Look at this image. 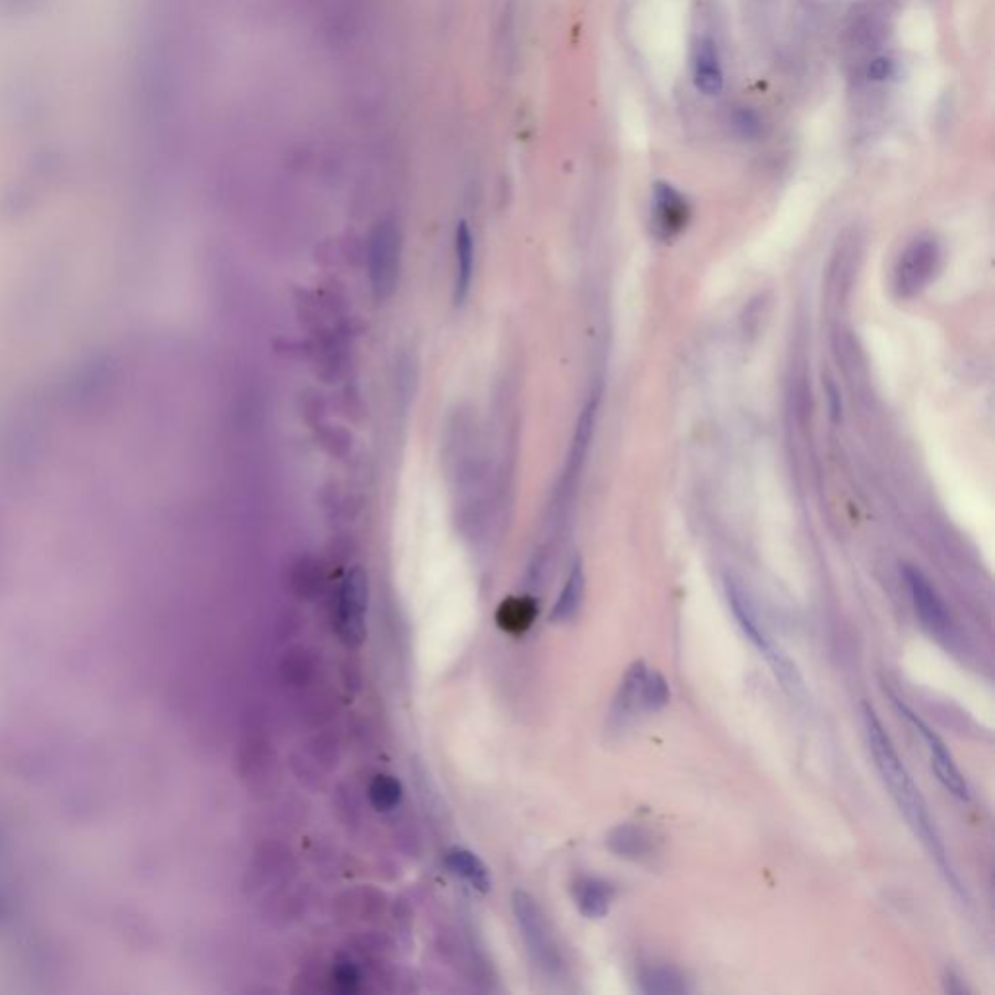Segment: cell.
I'll use <instances>...</instances> for the list:
<instances>
[{
	"label": "cell",
	"instance_id": "cell-21",
	"mask_svg": "<svg viewBox=\"0 0 995 995\" xmlns=\"http://www.w3.org/2000/svg\"><path fill=\"white\" fill-rule=\"evenodd\" d=\"M333 982L341 994H354L360 986V972L352 962H339L333 970Z\"/></svg>",
	"mask_w": 995,
	"mask_h": 995
},
{
	"label": "cell",
	"instance_id": "cell-17",
	"mask_svg": "<svg viewBox=\"0 0 995 995\" xmlns=\"http://www.w3.org/2000/svg\"><path fill=\"white\" fill-rule=\"evenodd\" d=\"M446 865L453 875L461 877L475 891L488 893L492 889V877H490L486 863L477 854H473L471 850L457 848V846L451 848L446 854Z\"/></svg>",
	"mask_w": 995,
	"mask_h": 995
},
{
	"label": "cell",
	"instance_id": "cell-7",
	"mask_svg": "<svg viewBox=\"0 0 995 995\" xmlns=\"http://www.w3.org/2000/svg\"><path fill=\"white\" fill-rule=\"evenodd\" d=\"M891 700H893L896 712L922 735V739H924V743L927 745L929 756H931V766H933L939 782L943 784V788L949 791L951 795H955L957 799H961V801H970V786L964 780L959 766L955 764V760H953V756L949 753L947 745L943 743V739L908 704H904L898 696L891 694Z\"/></svg>",
	"mask_w": 995,
	"mask_h": 995
},
{
	"label": "cell",
	"instance_id": "cell-18",
	"mask_svg": "<svg viewBox=\"0 0 995 995\" xmlns=\"http://www.w3.org/2000/svg\"><path fill=\"white\" fill-rule=\"evenodd\" d=\"M537 617V603L531 597H510L506 599L498 613L496 622L508 634H523Z\"/></svg>",
	"mask_w": 995,
	"mask_h": 995
},
{
	"label": "cell",
	"instance_id": "cell-4",
	"mask_svg": "<svg viewBox=\"0 0 995 995\" xmlns=\"http://www.w3.org/2000/svg\"><path fill=\"white\" fill-rule=\"evenodd\" d=\"M941 265L939 241L931 236H920L910 241L896 259L893 288L898 298L912 300L922 294L927 284L935 278Z\"/></svg>",
	"mask_w": 995,
	"mask_h": 995
},
{
	"label": "cell",
	"instance_id": "cell-16",
	"mask_svg": "<svg viewBox=\"0 0 995 995\" xmlns=\"http://www.w3.org/2000/svg\"><path fill=\"white\" fill-rule=\"evenodd\" d=\"M585 597V572L582 562L578 560L568 578H566V584L562 587L552 611H550V622L554 624H564V622H570L574 618L578 617V613L582 611V605H584Z\"/></svg>",
	"mask_w": 995,
	"mask_h": 995
},
{
	"label": "cell",
	"instance_id": "cell-10",
	"mask_svg": "<svg viewBox=\"0 0 995 995\" xmlns=\"http://www.w3.org/2000/svg\"><path fill=\"white\" fill-rule=\"evenodd\" d=\"M646 669H648V665L644 661H636L628 667L624 679L620 681V687L615 694L613 708L609 714V725L613 731L624 729L638 714L644 712V708H642V681H644Z\"/></svg>",
	"mask_w": 995,
	"mask_h": 995
},
{
	"label": "cell",
	"instance_id": "cell-1",
	"mask_svg": "<svg viewBox=\"0 0 995 995\" xmlns=\"http://www.w3.org/2000/svg\"><path fill=\"white\" fill-rule=\"evenodd\" d=\"M861 716H863V727H865L869 751H871L875 766H877L883 782L891 791L898 809L906 817V821L914 830V834L924 844L927 854L939 867V871H941L943 879L947 881V885L951 887V891L962 900H966V891L962 887L961 877H959L957 869L953 867L951 858L947 854V848L943 844V838L931 819L926 799H924L920 788L916 786L906 764L896 753L891 735L887 733L885 725L881 723L875 708L869 702L861 704Z\"/></svg>",
	"mask_w": 995,
	"mask_h": 995
},
{
	"label": "cell",
	"instance_id": "cell-20",
	"mask_svg": "<svg viewBox=\"0 0 995 995\" xmlns=\"http://www.w3.org/2000/svg\"><path fill=\"white\" fill-rule=\"evenodd\" d=\"M671 700V688L667 679L655 671L646 669L644 681H642V708L644 712H659L663 710Z\"/></svg>",
	"mask_w": 995,
	"mask_h": 995
},
{
	"label": "cell",
	"instance_id": "cell-14",
	"mask_svg": "<svg viewBox=\"0 0 995 995\" xmlns=\"http://www.w3.org/2000/svg\"><path fill=\"white\" fill-rule=\"evenodd\" d=\"M473 267H475V241L467 222H459L455 232V288L453 300L457 306H463L469 298L473 284Z\"/></svg>",
	"mask_w": 995,
	"mask_h": 995
},
{
	"label": "cell",
	"instance_id": "cell-11",
	"mask_svg": "<svg viewBox=\"0 0 995 995\" xmlns=\"http://www.w3.org/2000/svg\"><path fill=\"white\" fill-rule=\"evenodd\" d=\"M605 844L609 852H613L618 858L646 861L655 856L659 842L650 828L642 824L626 823L615 826L607 834Z\"/></svg>",
	"mask_w": 995,
	"mask_h": 995
},
{
	"label": "cell",
	"instance_id": "cell-23",
	"mask_svg": "<svg viewBox=\"0 0 995 995\" xmlns=\"http://www.w3.org/2000/svg\"><path fill=\"white\" fill-rule=\"evenodd\" d=\"M737 127L745 133V135H753L756 129H758V121H756L755 115L751 111H741L735 119Z\"/></svg>",
	"mask_w": 995,
	"mask_h": 995
},
{
	"label": "cell",
	"instance_id": "cell-13",
	"mask_svg": "<svg viewBox=\"0 0 995 995\" xmlns=\"http://www.w3.org/2000/svg\"><path fill=\"white\" fill-rule=\"evenodd\" d=\"M692 76L696 88L706 96H720L723 90V70H721L718 45L712 37H702L694 49Z\"/></svg>",
	"mask_w": 995,
	"mask_h": 995
},
{
	"label": "cell",
	"instance_id": "cell-15",
	"mask_svg": "<svg viewBox=\"0 0 995 995\" xmlns=\"http://www.w3.org/2000/svg\"><path fill=\"white\" fill-rule=\"evenodd\" d=\"M638 990L648 995L687 994L688 982L675 966L650 964L638 972Z\"/></svg>",
	"mask_w": 995,
	"mask_h": 995
},
{
	"label": "cell",
	"instance_id": "cell-3",
	"mask_svg": "<svg viewBox=\"0 0 995 995\" xmlns=\"http://www.w3.org/2000/svg\"><path fill=\"white\" fill-rule=\"evenodd\" d=\"M512 908L525 951L533 964L549 976L558 974L564 966V959L539 902L531 894L519 889L512 896Z\"/></svg>",
	"mask_w": 995,
	"mask_h": 995
},
{
	"label": "cell",
	"instance_id": "cell-9",
	"mask_svg": "<svg viewBox=\"0 0 995 995\" xmlns=\"http://www.w3.org/2000/svg\"><path fill=\"white\" fill-rule=\"evenodd\" d=\"M690 206L669 183L657 181L652 193V230L659 240L677 238L687 228Z\"/></svg>",
	"mask_w": 995,
	"mask_h": 995
},
{
	"label": "cell",
	"instance_id": "cell-19",
	"mask_svg": "<svg viewBox=\"0 0 995 995\" xmlns=\"http://www.w3.org/2000/svg\"><path fill=\"white\" fill-rule=\"evenodd\" d=\"M368 797H370V803L372 807L379 811V813H389L393 811L401 799H403V786L401 782L395 778V776H389V774H378L370 788H368Z\"/></svg>",
	"mask_w": 995,
	"mask_h": 995
},
{
	"label": "cell",
	"instance_id": "cell-2",
	"mask_svg": "<svg viewBox=\"0 0 995 995\" xmlns=\"http://www.w3.org/2000/svg\"><path fill=\"white\" fill-rule=\"evenodd\" d=\"M725 595L729 601V607L733 611V617L737 618V624L745 632L747 640L755 646L760 655L768 661L772 673L780 681V687L790 696L793 702L805 704L807 702V687L805 681L797 669V665L788 657V653L780 648V644L772 638L768 628L760 622V617L756 613L755 605L751 597L745 593L743 585L737 584L733 578H725Z\"/></svg>",
	"mask_w": 995,
	"mask_h": 995
},
{
	"label": "cell",
	"instance_id": "cell-12",
	"mask_svg": "<svg viewBox=\"0 0 995 995\" xmlns=\"http://www.w3.org/2000/svg\"><path fill=\"white\" fill-rule=\"evenodd\" d=\"M572 893L582 916L589 920H601L609 914L617 889L611 881L601 877H580L574 883Z\"/></svg>",
	"mask_w": 995,
	"mask_h": 995
},
{
	"label": "cell",
	"instance_id": "cell-8",
	"mask_svg": "<svg viewBox=\"0 0 995 995\" xmlns=\"http://www.w3.org/2000/svg\"><path fill=\"white\" fill-rule=\"evenodd\" d=\"M368 578L362 568H354L344 578L337 601V634L346 648H358L366 640Z\"/></svg>",
	"mask_w": 995,
	"mask_h": 995
},
{
	"label": "cell",
	"instance_id": "cell-6",
	"mask_svg": "<svg viewBox=\"0 0 995 995\" xmlns=\"http://www.w3.org/2000/svg\"><path fill=\"white\" fill-rule=\"evenodd\" d=\"M368 273L379 302L389 300L399 284L401 236L393 222H379L368 238Z\"/></svg>",
	"mask_w": 995,
	"mask_h": 995
},
{
	"label": "cell",
	"instance_id": "cell-5",
	"mask_svg": "<svg viewBox=\"0 0 995 995\" xmlns=\"http://www.w3.org/2000/svg\"><path fill=\"white\" fill-rule=\"evenodd\" d=\"M902 578L922 626L935 640L943 642L945 646H953L959 640L957 626L935 585L927 580L920 568L912 564L902 566Z\"/></svg>",
	"mask_w": 995,
	"mask_h": 995
},
{
	"label": "cell",
	"instance_id": "cell-22",
	"mask_svg": "<svg viewBox=\"0 0 995 995\" xmlns=\"http://www.w3.org/2000/svg\"><path fill=\"white\" fill-rule=\"evenodd\" d=\"M865 72H867L869 80H873V82H885V80L893 78L896 67H894V63L889 57H875L873 61H869Z\"/></svg>",
	"mask_w": 995,
	"mask_h": 995
}]
</instances>
